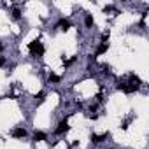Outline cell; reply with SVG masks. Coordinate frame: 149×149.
Instances as JSON below:
<instances>
[{
    "mask_svg": "<svg viewBox=\"0 0 149 149\" xmlns=\"http://www.w3.org/2000/svg\"><path fill=\"white\" fill-rule=\"evenodd\" d=\"M28 51H30V54H33V56H44V46H42V42L39 40V39H35V40H32L30 44H28Z\"/></svg>",
    "mask_w": 149,
    "mask_h": 149,
    "instance_id": "6da1fadb",
    "label": "cell"
},
{
    "mask_svg": "<svg viewBox=\"0 0 149 149\" xmlns=\"http://www.w3.org/2000/svg\"><path fill=\"white\" fill-rule=\"evenodd\" d=\"M68 118H70V114H68V116H65L63 119H60V123L56 125L54 135H63V133H67V132L70 130V126H68Z\"/></svg>",
    "mask_w": 149,
    "mask_h": 149,
    "instance_id": "7a4b0ae2",
    "label": "cell"
},
{
    "mask_svg": "<svg viewBox=\"0 0 149 149\" xmlns=\"http://www.w3.org/2000/svg\"><path fill=\"white\" fill-rule=\"evenodd\" d=\"M118 90L119 91H125V93H135V91H139V86L137 84H132V83H119L118 84Z\"/></svg>",
    "mask_w": 149,
    "mask_h": 149,
    "instance_id": "3957f363",
    "label": "cell"
},
{
    "mask_svg": "<svg viewBox=\"0 0 149 149\" xmlns=\"http://www.w3.org/2000/svg\"><path fill=\"white\" fill-rule=\"evenodd\" d=\"M11 135H13L14 139H25V137H28V132H26L23 126H16V128L11 132Z\"/></svg>",
    "mask_w": 149,
    "mask_h": 149,
    "instance_id": "277c9868",
    "label": "cell"
},
{
    "mask_svg": "<svg viewBox=\"0 0 149 149\" xmlns=\"http://www.w3.org/2000/svg\"><path fill=\"white\" fill-rule=\"evenodd\" d=\"M90 139H91V142L97 146V144H102L105 139H109V132H105V133H102V135H97V133H91L90 135Z\"/></svg>",
    "mask_w": 149,
    "mask_h": 149,
    "instance_id": "5b68a950",
    "label": "cell"
},
{
    "mask_svg": "<svg viewBox=\"0 0 149 149\" xmlns=\"http://www.w3.org/2000/svg\"><path fill=\"white\" fill-rule=\"evenodd\" d=\"M70 26H72V23H70V19H67V18H60L58 23H56V28H60V30H63V32H67Z\"/></svg>",
    "mask_w": 149,
    "mask_h": 149,
    "instance_id": "8992f818",
    "label": "cell"
},
{
    "mask_svg": "<svg viewBox=\"0 0 149 149\" xmlns=\"http://www.w3.org/2000/svg\"><path fill=\"white\" fill-rule=\"evenodd\" d=\"M32 139L35 142H42V140H47V133L46 132H40V130H35L33 135H32Z\"/></svg>",
    "mask_w": 149,
    "mask_h": 149,
    "instance_id": "52a82bcc",
    "label": "cell"
},
{
    "mask_svg": "<svg viewBox=\"0 0 149 149\" xmlns=\"http://www.w3.org/2000/svg\"><path fill=\"white\" fill-rule=\"evenodd\" d=\"M107 49H109V42L107 44H98V47H97V51H95V54H93V58H97V56H102V54H105L107 53Z\"/></svg>",
    "mask_w": 149,
    "mask_h": 149,
    "instance_id": "ba28073f",
    "label": "cell"
},
{
    "mask_svg": "<svg viewBox=\"0 0 149 149\" xmlns=\"http://www.w3.org/2000/svg\"><path fill=\"white\" fill-rule=\"evenodd\" d=\"M93 26H95V19H93V16H91V14H86V16H84V28L90 30V28H93Z\"/></svg>",
    "mask_w": 149,
    "mask_h": 149,
    "instance_id": "9c48e42d",
    "label": "cell"
},
{
    "mask_svg": "<svg viewBox=\"0 0 149 149\" xmlns=\"http://www.w3.org/2000/svg\"><path fill=\"white\" fill-rule=\"evenodd\" d=\"M47 81H49L51 84H58V83L61 81V77L58 76V74H54V72H49V76H47Z\"/></svg>",
    "mask_w": 149,
    "mask_h": 149,
    "instance_id": "30bf717a",
    "label": "cell"
},
{
    "mask_svg": "<svg viewBox=\"0 0 149 149\" xmlns=\"http://www.w3.org/2000/svg\"><path fill=\"white\" fill-rule=\"evenodd\" d=\"M11 16H13V19H21L23 13H21V9H19V7H13V11H11Z\"/></svg>",
    "mask_w": 149,
    "mask_h": 149,
    "instance_id": "8fae6325",
    "label": "cell"
},
{
    "mask_svg": "<svg viewBox=\"0 0 149 149\" xmlns=\"http://www.w3.org/2000/svg\"><path fill=\"white\" fill-rule=\"evenodd\" d=\"M44 98H46V91H39V93L35 95V102H37V104L44 102Z\"/></svg>",
    "mask_w": 149,
    "mask_h": 149,
    "instance_id": "7c38bea8",
    "label": "cell"
},
{
    "mask_svg": "<svg viewBox=\"0 0 149 149\" xmlns=\"http://www.w3.org/2000/svg\"><path fill=\"white\" fill-rule=\"evenodd\" d=\"M74 61H76V56H72L70 60H63V67H65V68H68V67H70Z\"/></svg>",
    "mask_w": 149,
    "mask_h": 149,
    "instance_id": "4fadbf2b",
    "label": "cell"
},
{
    "mask_svg": "<svg viewBox=\"0 0 149 149\" xmlns=\"http://www.w3.org/2000/svg\"><path fill=\"white\" fill-rule=\"evenodd\" d=\"M107 40H109V32H104L102 33V44H107Z\"/></svg>",
    "mask_w": 149,
    "mask_h": 149,
    "instance_id": "5bb4252c",
    "label": "cell"
},
{
    "mask_svg": "<svg viewBox=\"0 0 149 149\" xmlns=\"http://www.w3.org/2000/svg\"><path fill=\"white\" fill-rule=\"evenodd\" d=\"M130 121H132V118L125 119V121H123V126H121V128H123V130H126V128H128V125H130Z\"/></svg>",
    "mask_w": 149,
    "mask_h": 149,
    "instance_id": "9a60e30c",
    "label": "cell"
},
{
    "mask_svg": "<svg viewBox=\"0 0 149 149\" xmlns=\"http://www.w3.org/2000/svg\"><path fill=\"white\" fill-rule=\"evenodd\" d=\"M6 63H7V58L6 56H0V67H4Z\"/></svg>",
    "mask_w": 149,
    "mask_h": 149,
    "instance_id": "2e32d148",
    "label": "cell"
},
{
    "mask_svg": "<svg viewBox=\"0 0 149 149\" xmlns=\"http://www.w3.org/2000/svg\"><path fill=\"white\" fill-rule=\"evenodd\" d=\"M97 107H98V105H97V104H91V105H90V111H91V112H93V111H97Z\"/></svg>",
    "mask_w": 149,
    "mask_h": 149,
    "instance_id": "e0dca14e",
    "label": "cell"
},
{
    "mask_svg": "<svg viewBox=\"0 0 149 149\" xmlns=\"http://www.w3.org/2000/svg\"><path fill=\"white\" fill-rule=\"evenodd\" d=\"M2 51H4V44H2V42H0V53H2Z\"/></svg>",
    "mask_w": 149,
    "mask_h": 149,
    "instance_id": "ac0fdd59",
    "label": "cell"
},
{
    "mask_svg": "<svg viewBox=\"0 0 149 149\" xmlns=\"http://www.w3.org/2000/svg\"><path fill=\"white\" fill-rule=\"evenodd\" d=\"M109 149H112V147H109Z\"/></svg>",
    "mask_w": 149,
    "mask_h": 149,
    "instance_id": "d6986e66",
    "label": "cell"
}]
</instances>
